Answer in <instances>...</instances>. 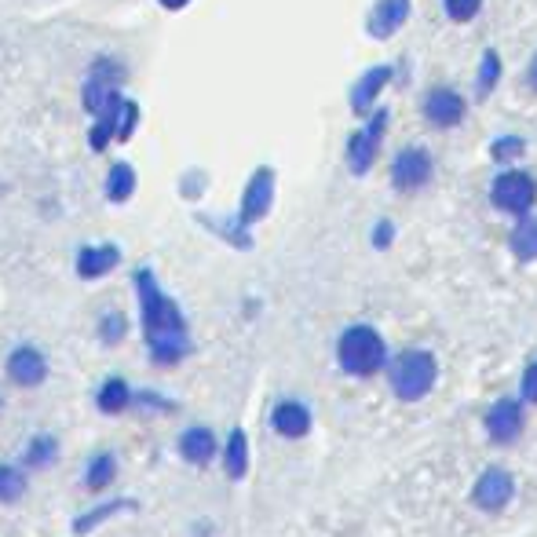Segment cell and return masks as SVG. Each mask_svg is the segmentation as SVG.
<instances>
[{"label":"cell","instance_id":"obj_5","mask_svg":"<svg viewBox=\"0 0 537 537\" xmlns=\"http://www.w3.org/2000/svg\"><path fill=\"white\" fill-rule=\"evenodd\" d=\"M391 179H395V187L399 190L424 187V183L432 179V158H428V150H421V147L399 150V158H395V165H391Z\"/></svg>","mask_w":537,"mask_h":537},{"label":"cell","instance_id":"obj_15","mask_svg":"<svg viewBox=\"0 0 537 537\" xmlns=\"http://www.w3.org/2000/svg\"><path fill=\"white\" fill-rule=\"evenodd\" d=\"M136 399L132 391H128V384L121 377H114V380H106L103 388H99V410L103 413H121V410H128V402Z\"/></svg>","mask_w":537,"mask_h":537},{"label":"cell","instance_id":"obj_1","mask_svg":"<svg viewBox=\"0 0 537 537\" xmlns=\"http://www.w3.org/2000/svg\"><path fill=\"white\" fill-rule=\"evenodd\" d=\"M136 293H139V307H143V329H147V344L154 362H179L187 355V322L179 315V307L172 304L169 296L161 293L154 274L139 271L136 274Z\"/></svg>","mask_w":537,"mask_h":537},{"label":"cell","instance_id":"obj_14","mask_svg":"<svg viewBox=\"0 0 537 537\" xmlns=\"http://www.w3.org/2000/svg\"><path fill=\"white\" fill-rule=\"evenodd\" d=\"M179 453H183L190 464L212 461V453H216V435H212L209 428H190V432H183V439H179Z\"/></svg>","mask_w":537,"mask_h":537},{"label":"cell","instance_id":"obj_11","mask_svg":"<svg viewBox=\"0 0 537 537\" xmlns=\"http://www.w3.org/2000/svg\"><path fill=\"white\" fill-rule=\"evenodd\" d=\"M271 194H274V176L271 172H256L253 183H249V190H245V205H242V220H260L267 209H271Z\"/></svg>","mask_w":537,"mask_h":537},{"label":"cell","instance_id":"obj_4","mask_svg":"<svg viewBox=\"0 0 537 537\" xmlns=\"http://www.w3.org/2000/svg\"><path fill=\"white\" fill-rule=\"evenodd\" d=\"M490 198H494V205L501 212L523 216V212H530V205H534V198H537V183L527 172H505V176H497Z\"/></svg>","mask_w":537,"mask_h":537},{"label":"cell","instance_id":"obj_26","mask_svg":"<svg viewBox=\"0 0 537 537\" xmlns=\"http://www.w3.org/2000/svg\"><path fill=\"white\" fill-rule=\"evenodd\" d=\"M479 4H483V0H446V15L457 22H468L475 11H479Z\"/></svg>","mask_w":537,"mask_h":537},{"label":"cell","instance_id":"obj_9","mask_svg":"<svg viewBox=\"0 0 537 537\" xmlns=\"http://www.w3.org/2000/svg\"><path fill=\"white\" fill-rule=\"evenodd\" d=\"M472 501L479 508H486V512H497V508H505L508 501H512V479H508L505 472L490 468V472H483V479L475 483Z\"/></svg>","mask_w":537,"mask_h":537},{"label":"cell","instance_id":"obj_17","mask_svg":"<svg viewBox=\"0 0 537 537\" xmlns=\"http://www.w3.org/2000/svg\"><path fill=\"white\" fill-rule=\"evenodd\" d=\"M406 11H410V4H406V0H380L377 15H373V33H377V37L391 33L402 19H406Z\"/></svg>","mask_w":537,"mask_h":537},{"label":"cell","instance_id":"obj_24","mask_svg":"<svg viewBox=\"0 0 537 537\" xmlns=\"http://www.w3.org/2000/svg\"><path fill=\"white\" fill-rule=\"evenodd\" d=\"M121 508H136V501H114V505H106V508H95V512H92L88 519H77L74 530H77V534H88V530H92L95 523H99V519L114 516V512H121Z\"/></svg>","mask_w":537,"mask_h":537},{"label":"cell","instance_id":"obj_18","mask_svg":"<svg viewBox=\"0 0 537 537\" xmlns=\"http://www.w3.org/2000/svg\"><path fill=\"white\" fill-rule=\"evenodd\" d=\"M114 475H117L114 453H95L92 464H88L85 483H88V490H106V486L114 483Z\"/></svg>","mask_w":537,"mask_h":537},{"label":"cell","instance_id":"obj_22","mask_svg":"<svg viewBox=\"0 0 537 537\" xmlns=\"http://www.w3.org/2000/svg\"><path fill=\"white\" fill-rule=\"evenodd\" d=\"M245 464H249V446H245L242 432H234L231 443H227V475H231V479H242Z\"/></svg>","mask_w":537,"mask_h":537},{"label":"cell","instance_id":"obj_31","mask_svg":"<svg viewBox=\"0 0 537 537\" xmlns=\"http://www.w3.org/2000/svg\"><path fill=\"white\" fill-rule=\"evenodd\" d=\"M161 4H165V8H183L187 0H161Z\"/></svg>","mask_w":537,"mask_h":537},{"label":"cell","instance_id":"obj_3","mask_svg":"<svg viewBox=\"0 0 537 537\" xmlns=\"http://www.w3.org/2000/svg\"><path fill=\"white\" fill-rule=\"evenodd\" d=\"M391 384H395V395L406 402L424 399L435 384V358L428 351H406V355L395 358L391 366Z\"/></svg>","mask_w":537,"mask_h":537},{"label":"cell","instance_id":"obj_20","mask_svg":"<svg viewBox=\"0 0 537 537\" xmlns=\"http://www.w3.org/2000/svg\"><path fill=\"white\" fill-rule=\"evenodd\" d=\"M388 77H391V70H384V66H380V70H373V74H366V81L355 88V99H351V103H355V110H366V106L377 99L380 85H388Z\"/></svg>","mask_w":537,"mask_h":537},{"label":"cell","instance_id":"obj_16","mask_svg":"<svg viewBox=\"0 0 537 537\" xmlns=\"http://www.w3.org/2000/svg\"><path fill=\"white\" fill-rule=\"evenodd\" d=\"M132 190H136V172H132V165H114L110 169V176H106V198L110 201H128L132 198Z\"/></svg>","mask_w":537,"mask_h":537},{"label":"cell","instance_id":"obj_10","mask_svg":"<svg viewBox=\"0 0 537 537\" xmlns=\"http://www.w3.org/2000/svg\"><path fill=\"white\" fill-rule=\"evenodd\" d=\"M486 428H490V439L494 443H512L523 428V410H519V402L512 399H501L494 410L486 413Z\"/></svg>","mask_w":537,"mask_h":537},{"label":"cell","instance_id":"obj_6","mask_svg":"<svg viewBox=\"0 0 537 537\" xmlns=\"http://www.w3.org/2000/svg\"><path fill=\"white\" fill-rule=\"evenodd\" d=\"M8 377L19 384V388H37L44 377H48V362L37 348L22 344L8 355Z\"/></svg>","mask_w":537,"mask_h":537},{"label":"cell","instance_id":"obj_23","mask_svg":"<svg viewBox=\"0 0 537 537\" xmlns=\"http://www.w3.org/2000/svg\"><path fill=\"white\" fill-rule=\"evenodd\" d=\"M55 453H59V443H55L52 435H37V439L26 446V464H33V468H44L48 461H55Z\"/></svg>","mask_w":537,"mask_h":537},{"label":"cell","instance_id":"obj_7","mask_svg":"<svg viewBox=\"0 0 537 537\" xmlns=\"http://www.w3.org/2000/svg\"><path fill=\"white\" fill-rule=\"evenodd\" d=\"M384 128H388V110H377L366 132H358V136L351 139V172H366L369 165H373Z\"/></svg>","mask_w":537,"mask_h":537},{"label":"cell","instance_id":"obj_28","mask_svg":"<svg viewBox=\"0 0 537 537\" xmlns=\"http://www.w3.org/2000/svg\"><path fill=\"white\" fill-rule=\"evenodd\" d=\"M523 395H527L530 402H537V362L527 369V377H523Z\"/></svg>","mask_w":537,"mask_h":537},{"label":"cell","instance_id":"obj_21","mask_svg":"<svg viewBox=\"0 0 537 537\" xmlns=\"http://www.w3.org/2000/svg\"><path fill=\"white\" fill-rule=\"evenodd\" d=\"M512 249L519 260H534L537 256V220H523L512 234Z\"/></svg>","mask_w":537,"mask_h":537},{"label":"cell","instance_id":"obj_19","mask_svg":"<svg viewBox=\"0 0 537 537\" xmlns=\"http://www.w3.org/2000/svg\"><path fill=\"white\" fill-rule=\"evenodd\" d=\"M26 494V475L15 464H0V501H19Z\"/></svg>","mask_w":537,"mask_h":537},{"label":"cell","instance_id":"obj_30","mask_svg":"<svg viewBox=\"0 0 537 537\" xmlns=\"http://www.w3.org/2000/svg\"><path fill=\"white\" fill-rule=\"evenodd\" d=\"M530 88H534V92H537V55H534V63H530Z\"/></svg>","mask_w":537,"mask_h":537},{"label":"cell","instance_id":"obj_27","mask_svg":"<svg viewBox=\"0 0 537 537\" xmlns=\"http://www.w3.org/2000/svg\"><path fill=\"white\" fill-rule=\"evenodd\" d=\"M494 81H497V55L494 52H486V59H483V81H479V88H483V95L494 88Z\"/></svg>","mask_w":537,"mask_h":537},{"label":"cell","instance_id":"obj_25","mask_svg":"<svg viewBox=\"0 0 537 537\" xmlns=\"http://www.w3.org/2000/svg\"><path fill=\"white\" fill-rule=\"evenodd\" d=\"M99 337H103L106 344H121V340H125V318L117 315V311L103 315V322H99Z\"/></svg>","mask_w":537,"mask_h":537},{"label":"cell","instance_id":"obj_29","mask_svg":"<svg viewBox=\"0 0 537 537\" xmlns=\"http://www.w3.org/2000/svg\"><path fill=\"white\" fill-rule=\"evenodd\" d=\"M519 147H523L519 139H508V143L501 139V143L494 147V154H497V158H512V154H519Z\"/></svg>","mask_w":537,"mask_h":537},{"label":"cell","instance_id":"obj_2","mask_svg":"<svg viewBox=\"0 0 537 537\" xmlns=\"http://www.w3.org/2000/svg\"><path fill=\"white\" fill-rule=\"evenodd\" d=\"M340 366L355 373V377H369L384 366V340L377 329L355 326L340 337Z\"/></svg>","mask_w":537,"mask_h":537},{"label":"cell","instance_id":"obj_8","mask_svg":"<svg viewBox=\"0 0 537 537\" xmlns=\"http://www.w3.org/2000/svg\"><path fill=\"white\" fill-rule=\"evenodd\" d=\"M424 117L439 128H453L461 125L464 117V99L453 88H432L428 99H424Z\"/></svg>","mask_w":537,"mask_h":537},{"label":"cell","instance_id":"obj_12","mask_svg":"<svg viewBox=\"0 0 537 537\" xmlns=\"http://www.w3.org/2000/svg\"><path fill=\"white\" fill-rule=\"evenodd\" d=\"M271 421L285 439H300V435L311 428V413H307V406H300V402H278Z\"/></svg>","mask_w":537,"mask_h":537},{"label":"cell","instance_id":"obj_13","mask_svg":"<svg viewBox=\"0 0 537 537\" xmlns=\"http://www.w3.org/2000/svg\"><path fill=\"white\" fill-rule=\"evenodd\" d=\"M117 260H121V253H117L114 245H99V249L88 245V249L77 253V274H81V278H99V274L110 271Z\"/></svg>","mask_w":537,"mask_h":537}]
</instances>
